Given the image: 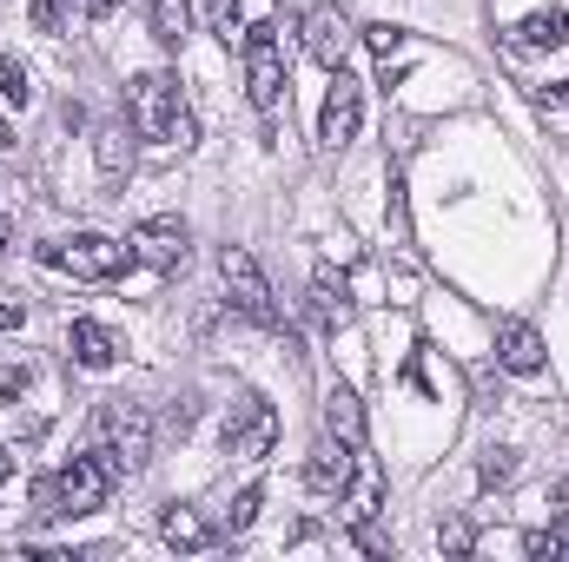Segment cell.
<instances>
[{
  "mask_svg": "<svg viewBox=\"0 0 569 562\" xmlns=\"http://www.w3.org/2000/svg\"><path fill=\"white\" fill-rule=\"evenodd\" d=\"M40 259H47L53 272H73V279L113 284V279H127V265H133V245H120V239H100V232H80V239H47V245H40Z\"/></svg>",
  "mask_w": 569,
  "mask_h": 562,
  "instance_id": "obj_3",
  "label": "cell"
},
{
  "mask_svg": "<svg viewBox=\"0 0 569 562\" xmlns=\"http://www.w3.org/2000/svg\"><path fill=\"white\" fill-rule=\"evenodd\" d=\"M325 430L365 456V411H358V398H351L345 384H331V398H325Z\"/></svg>",
  "mask_w": 569,
  "mask_h": 562,
  "instance_id": "obj_17",
  "label": "cell"
},
{
  "mask_svg": "<svg viewBox=\"0 0 569 562\" xmlns=\"http://www.w3.org/2000/svg\"><path fill=\"white\" fill-rule=\"evenodd\" d=\"M358 120H365V93H358V80L338 67V73H331V93H325V113H318V145H325V152L351 145L358 140Z\"/></svg>",
  "mask_w": 569,
  "mask_h": 562,
  "instance_id": "obj_8",
  "label": "cell"
},
{
  "mask_svg": "<svg viewBox=\"0 0 569 562\" xmlns=\"http://www.w3.org/2000/svg\"><path fill=\"white\" fill-rule=\"evenodd\" d=\"M503 40H510V47H523V53L563 47V40H569V7H537V13H523V20H517Z\"/></svg>",
  "mask_w": 569,
  "mask_h": 562,
  "instance_id": "obj_14",
  "label": "cell"
},
{
  "mask_svg": "<svg viewBox=\"0 0 569 562\" xmlns=\"http://www.w3.org/2000/svg\"><path fill=\"white\" fill-rule=\"evenodd\" d=\"M146 20H152L159 47H186V33H192V7L186 0H146Z\"/></svg>",
  "mask_w": 569,
  "mask_h": 562,
  "instance_id": "obj_19",
  "label": "cell"
},
{
  "mask_svg": "<svg viewBox=\"0 0 569 562\" xmlns=\"http://www.w3.org/2000/svg\"><path fill=\"white\" fill-rule=\"evenodd\" d=\"M351 20L338 13V7H318V13H305V53L325 67V73H338L345 60H351Z\"/></svg>",
  "mask_w": 569,
  "mask_h": 562,
  "instance_id": "obj_9",
  "label": "cell"
},
{
  "mask_svg": "<svg viewBox=\"0 0 569 562\" xmlns=\"http://www.w3.org/2000/svg\"><path fill=\"white\" fill-rule=\"evenodd\" d=\"M199 7H206V27H212V33H219L226 47H232V40L246 33V27H239V0H199Z\"/></svg>",
  "mask_w": 569,
  "mask_h": 562,
  "instance_id": "obj_21",
  "label": "cell"
},
{
  "mask_svg": "<svg viewBox=\"0 0 569 562\" xmlns=\"http://www.w3.org/2000/svg\"><path fill=\"white\" fill-rule=\"evenodd\" d=\"M246 47V100L259 113H279L284 107V60H279V20H252L239 33Z\"/></svg>",
  "mask_w": 569,
  "mask_h": 562,
  "instance_id": "obj_4",
  "label": "cell"
},
{
  "mask_svg": "<svg viewBox=\"0 0 569 562\" xmlns=\"http://www.w3.org/2000/svg\"><path fill=\"white\" fill-rule=\"evenodd\" d=\"M259 510H266V490H259V483H246V490L232 496V510H226V523H219V536H246V530L259 523Z\"/></svg>",
  "mask_w": 569,
  "mask_h": 562,
  "instance_id": "obj_20",
  "label": "cell"
},
{
  "mask_svg": "<svg viewBox=\"0 0 569 562\" xmlns=\"http://www.w3.org/2000/svg\"><path fill=\"white\" fill-rule=\"evenodd\" d=\"M219 279H226L232 304H239L252 324H272V331H279V304H272V284H266L259 259H252L246 245H226V252H219Z\"/></svg>",
  "mask_w": 569,
  "mask_h": 562,
  "instance_id": "obj_7",
  "label": "cell"
},
{
  "mask_svg": "<svg viewBox=\"0 0 569 562\" xmlns=\"http://www.w3.org/2000/svg\"><path fill=\"white\" fill-rule=\"evenodd\" d=\"M437 543H443V550H450V556H470V550H477V530H470V523H457V516H450V523H443V530H437Z\"/></svg>",
  "mask_w": 569,
  "mask_h": 562,
  "instance_id": "obj_26",
  "label": "cell"
},
{
  "mask_svg": "<svg viewBox=\"0 0 569 562\" xmlns=\"http://www.w3.org/2000/svg\"><path fill=\"white\" fill-rule=\"evenodd\" d=\"M497 364L517 371V378H537V371H543V331L523 324V318H510V324L497 331Z\"/></svg>",
  "mask_w": 569,
  "mask_h": 562,
  "instance_id": "obj_12",
  "label": "cell"
},
{
  "mask_svg": "<svg viewBox=\"0 0 569 562\" xmlns=\"http://www.w3.org/2000/svg\"><path fill=\"white\" fill-rule=\"evenodd\" d=\"M272 443H279V411H272V398L239 391V404L226 411V456L266 463V456H272Z\"/></svg>",
  "mask_w": 569,
  "mask_h": 562,
  "instance_id": "obj_6",
  "label": "cell"
},
{
  "mask_svg": "<svg viewBox=\"0 0 569 562\" xmlns=\"http://www.w3.org/2000/svg\"><path fill=\"white\" fill-rule=\"evenodd\" d=\"M93 159H100L107 179H127V172H133V120H107V127L93 133Z\"/></svg>",
  "mask_w": 569,
  "mask_h": 562,
  "instance_id": "obj_16",
  "label": "cell"
},
{
  "mask_svg": "<svg viewBox=\"0 0 569 562\" xmlns=\"http://www.w3.org/2000/svg\"><path fill=\"white\" fill-rule=\"evenodd\" d=\"M20 324V304H0V331H13Z\"/></svg>",
  "mask_w": 569,
  "mask_h": 562,
  "instance_id": "obj_31",
  "label": "cell"
},
{
  "mask_svg": "<svg viewBox=\"0 0 569 562\" xmlns=\"http://www.w3.org/2000/svg\"><path fill=\"white\" fill-rule=\"evenodd\" d=\"M503 483H517V456L510 450H490L483 456V490H503Z\"/></svg>",
  "mask_w": 569,
  "mask_h": 562,
  "instance_id": "obj_25",
  "label": "cell"
},
{
  "mask_svg": "<svg viewBox=\"0 0 569 562\" xmlns=\"http://www.w3.org/2000/svg\"><path fill=\"white\" fill-rule=\"evenodd\" d=\"M67 344H73V364H87V371H113V364H120V351H127V344H120L107 324H93V318H73Z\"/></svg>",
  "mask_w": 569,
  "mask_h": 562,
  "instance_id": "obj_15",
  "label": "cell"
},
{
  "mask_svg": "<svg viewBox=\"0 0 569 562\" xmlns=\"http://www.w3.org/2000/svg\"><path fill=\"white\" fill-rule=\"evenodd\" d=\"M537 107H543V113H569V80H563V87H543V93H537Z\"/></svg>",
  "mask_w": 569,
  "mask_h": 562,
  "instance_id": "obj_28",
  "label": "cell"
},
{
  "mask_svg": "<svg viewBox=\"0 0 569 562\" xmlns=\"http://www.w3.org/2000/svg\"><path fill=\"white\" fill-rule=\"evenodd\" d=\"M311 311H318V324H325V331L351 324V291H345V279L318 272V279H311Z\"/></svg>",
  "mask_w": 569,
  "mask_h": 562,
  "instance_id": "obj_18",
  "label": "cell"
},
{
  "mask_svg": "<svg viewBox=\"0 0 569 562\" xmlns=\"http://www.w3.org/2000/svg\"><path fill=\"white\" fill-rule=\"evenodd\" d=\"M20 391H27V371L7 364V371H0V398H20Z\"/></svg>",
  "mask_w": 569,
  "mask_h": 562,
  "instance_id": "obj_29",
  "label": "cell"
},
{
  "mask_svg": "<svg viewBox=\"0 0 569 562\" xmlns=\"http://www.w3.org/2000/svg\"><path fill=\"white\" fill-rule=\"evenodd\" d=\"M0 259H7V232H0Z\"/></svg>",
  "mask_w": 569,
  "mask_h": 562,
  "instance_id": "obj_34",
  "label": "cell"
},
{
  "mask_svg": "<svg viewBox=\"0 0 569 562\" xmlns=\"http://www.w3.org/2000/svg\"><path fill=\"white\" fill-rule=\"evenodd\" d=\"M127 120H133L140 140L192 145V113H186L172 73H133V87H127Z\"/></svg>",
  "mask_w": 569,
  "mask_h": 562,
  "instance_id": "obj_1",
  "label": "cell"
},
{
  "mask_svg": "<svg viewBox=\"0 0 569 562\" xmlns=\"http://www.w3.org/2000/svg\"><path fill=\"white\" fill-rule=\"evenodd\" d=\"M87 13H113V0H87Z\"/></svg>",
  "mask_w": 569,
  "mask_h": 562,
  "instance_id": "obj_33",
  "label": "cell"
},
{
  "mask_svg": "<svg viewBox=\"0 0 569 562\" xmlns=\"http://www.w3.org/2000/svg\"><path fill=\"white\" fill-rule=\"evenodd\" d=\"M127 245H133V259L152 265V272H179L186 265V225L179 219H140Z\"/></svg>",
  "mask_w": 569,
  "mask_h": 562,
  "instance_id": "obj_10",
  "label": "cell"
},
{
  "mask_svg": "<svg viewBox=\"0 0 569 562\" xmlns=\"http://www.w3.org/2000/svg\"><path fill=\"white\" fill-rule=\"evenodd\" d=\"M47 483H53V510H60V516H93V510L107 503V490L120 483V470H113L100 450H87V456H73V463H67L60 476H47Z\"/></svg>",
  "mask_w": 569,
  "mask_h": 562,
  "instance_id": "obj_5",
  "label": "cell"
},
{
  "mask_svg": "<svg viewBox=\"0 0 569 562\" xmlns=\"http://www.w3.org/2000/svg\"><path fill=\"white\" fill-rule=\"evenodd\" d=\"M0 100H7V107H27V100H33V80H27L20 60H0Z\"/></svg>",
  "mask_w": 569,
  "mask_h": 562,
  "instance_id": "obj_22",
  "label": "cell"
},
{
  "mask_svg": "<svg viewBox=\"0 0 569 562\" xmlns=\"http://www.w3.org/2000/svg\"><path fill=\"white\" fill-rule=\"evenodd\" d=\"M7 476H13V450L0 443V483H7Z\"/></svg>",
  "mask_w": 569,
  "mask_h": 562,
  "instance_id": "obj_32",
  "label": "cell"
},
{
  "mask_svg": "<svg viewBox=\"0 0 569 562\" xmlns=\"http://www.w3.org/2000/svg\"><path fill=\"white\" fill-rule=\"evenodd\" d=\"M159 536H166L172 550H186V556H199V550L219 543V530H212L192 503H166V510H159Z\"/></svg>",
  "mask_w": 569,
  "mask_h": 562,
  "instance_id": "obj_13",
  "label": "cell"
},
{
  "mask_svg": "<svg viewBox=\"0 0 569 562\" xmlns=\"http://www.w3.org/2000/svg\"><path fill=\"white\" fill-rule=\"evenodd\" d=\"M365 40H371V53H385V60H391V53L405 47V27H391V20H385V27H365Z\"/></svg>",
  "mask_w": 569,
  "mask_h": 562,
  "instance_id": "obj_27",
  "label": "cell"
},
{
  "mask_svg": "<svg viewBox=\"0 0 569 562\" xmlns=\"http://www.w3.org/2000/svg\"><path fill=\"white\" fill-rule=\"evenodd\" d=\"M523 556H530V562H557V556H569L563 530H530V536H523Z\"/></svg>",
  "mask_w": 569,
  "mask_h": 562,
  "instance_id": "obj_23",
  "label": "cell"
},
{
  "mask_svg": "<svg viewBox=\"0 0 569 562\" xmlns=\"http://www.w3.org/2000/svg\"><path fill=\"white\" fill-rule=\"evenodd\" d=\"M550 516H569V476L550 490Z\"/></svg>",
  "mask_w": 569,
  "mask_h": 562,
  "instance_id": "obj_30",
  "label": "cell"
},
{
  "mask_svg": "<svg viewBox=\"0 0 569 562\" xmlns=\"http://www.w3.org/2000/svg\"><path fill=\"white\" fill-rule=\"evenodd\" d=\"M351 470H358V450L338 443V436H325V443L305 456V490H311V496H345V490H351Z\"/></svg>",
  "mask_w": 569,
  "mask_h": 562,
  "instance_id": "obj_11",
  "label": "cell"
},
{
  "mask_svg": "<svg viewBox=\"0 0 569 562\" xmlns=\"http://www.w3.org/2000/svg\"><path fill=\"white\" fill-rule=\"evenodd\" d=\"M93 450H100L120 476L146 470V463H152V418H146V404L107 398V404L93 411Z\"/></svg>",
  "mask_w": 569,
  "mask_h": 562,
  "instance_id": "obj_2",
  "label": "cell"
},
{
  "mask_svg": "<svg viewBox=\"0 0 569 562\" xmlns=\"http://www.w3.org/2000/svg\"><path fill=\"white\" fill-rule=\"evenodd\" d=\"M67 20H73V0H33V27L40 33H67Z\"/></svg>",
  "mask_w": 569,
  "mask_h": 562,
  "instance_id": "obj_24",
  "label": "cell"
}]
</instances>
